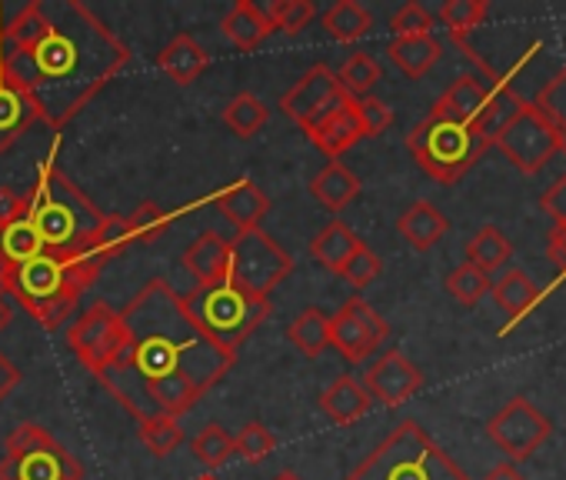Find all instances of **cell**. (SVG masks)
<instances>
[{"label":"cell","instance_id":"cell-1","mask_svg":"<svg viewBox=\"0 0 566 480\" xmlns=\"http://www.w3.org/2000/svg\"><path fill=\"white\" fill-rule=\"evenodd\" d=\"M117 314L124 341L97 380L137 424L154 417L180 420L237 364V354L200 334L184 311V298L160 278L147 281Z\"/></svg>","mask_w":566,"mask_h":480},{"label":"cell","instance_id":"cell-2","mask_svg":"<svg viewBox=\"0 0 566 480\" xmlns=\"http://www.w3.org/2000/svg\"><path fill=\"white\" fill-rule=\"evenodd\" d=\"M127 64V44L81 0H31L4 24L0 71L57 134Z\"/></svg>","mask_w":566,"mask_h":480},{"label":"cell","instance_id":"cell-3","mask_svg":"<svg viewBox=\"0 0 566 480\" xmlns=\"http://www.w3.org/2000/svg\"><path fill=\"white\" fill-rule=\"evenodd\" d=\"M101 254H57L44 251L28 264L0 268V294H11L41 327L57 331L71 321L81 294L104 271Z\"/></svg>","mask_w":566,"mask_h":480},{"label":"cell","instance_id":"cell-4","mask_svg":"<svg viewBox=\"0 0 566 480\" xmlns=\"http://www.w3.org/2000/svg\"><path fill=\"white\" fill-rule=\"evenodd\" d=\"M57 147L41 160L38 167V180L28 190V220L34 223L38 237L44 240V251H57V254H101L97 251V233L107 220V213H101L84 190H77V184L61 170L57 164Z\"/></svg>","mask_w":566,"mask_h":480},{"label":"cell","instance_id":"cell-5","mask_svg":"<svg viewBox=\"0 0 566 480\" xmlns=\"http://www.w3.org/2000/svg\"><path fill=\"white\" fill-rule=\"evenodd\" d=\"M347 480H470L463 467L417 424H397Z\"/></svg>","mask_w":566,"mask_h":480},{"label":"cell","instance_id":"cell-6","mask_svg":"<svg viewBox=\"0 0 566 480\" xmlns=\"http://www.w3.org/2000/svg\"><path fill=\"white\" fill-rule=\"evenodd\" d=\"M184 311L190 314V321L200 327L207 341L237 354V347L266 321L270 301L253 298L230 281H217V284H197V291L184 298Z\"/></svg>","mask_w":566,"mask_h":480},{"label":"cell","instance_id":"cell-7","mask_svg":"<svg viewBox=\"0 0 566 480\" xmlns=\"http://www.w3.org/2000/svg\"><path fill=\"white\" fill-rule=\"evenodd\" d=\"M407 147L423 174L440 184H457L486 154L490 144L476 134L473 124H460L430 111V117L407 134Z\"/></svg>","mask_w":566,"mask_h":480},{"label":"cell","instance_id":"cell-8","mask_svg":"<svg viewBox=\"0 0 566 480\" xmlns=\"http://www.w3.org/2000/svg\"><path fill=\"white\" fill-rule=\"evenodd\" d=\"M0 480H84V470L44 427L21 424L8 437Z\"/></svg>","mask_w":566,"mask_h":480},{"label":"cell","instance_id":"cell-9","mask_svg":"<svg viewBox=\"0 0 566 480\" xmlns=\"http://www.w3.org/2000/svg\"><path fill=\"white\" fill-rule=\"evenodd\" d=\"M294 271L291 254L283 251L270 233L243 230L230 240V264H227V281L237 284L240 291L270 301V291Z\"/></svg>","mask_w":566,"mask_h":480},{"label":"cell","instance_id":"cell-10","mask_svg":"<svg viewBox=\"0 0 566 480\" xmlns=\"http://www.w3.org/2000/svg\"><path fill=\"white\" fill-rule=\"evenodd\" d=\"M120 341H124V327H120V314L111 311L104 301L91 304L71 327H67V344L71 351L77 354V361L94 374L101 377L117 351H120Z\"/></svg>","mask_w":566,"mask_h":480},{"label":"cell","instance_id":"cell-11","mask_svg":"<svg viewBox=\"0 0 566 480\" xmlns=\"http://www.w3.org/2000/svg\"><path fill=\"white\" fill-rule=\"evenodd\" d=\"M496 147L510 157V164L523 174H536L546 167V160L553 154H559L563 147V134L556 127H549L543 121V114L526 104V111L496 137Z\"/></svg>","mask_w":566,"mask_h":480},{"label":"cell","instance_id":"cell-12","mask_svg":"<svg viewBox=\"0 0 566 480\" xmlns=\"http://www.w3.org/2000/svg\"><path fill=\"white\" fill-rule=\"evenodd\" d=\"M387 321L364 298H350L331 317V347H337V354L350 364H364L387 341Z\"/></svg>","mask_w":566,"mask_h":480},{"label":"cell","instance_id":"cell-13","mask_svg":"<svg viewBox=\"0 0 566 480\" xmlns=\"http://www.w3.org/2000/svg\"><path fill=\"white\" fill-rule=\"evenodd\" d=\"M350 94L340 87L337 74L327 64H314L280 101V111L287 114L301 131H311L321 117L340 107Z\"/></svg>","mask_w":566,"mask_h":480},{"label":"cell","instance_id":"cell-14","mask_svg":"<svg viewBox=\"0 0 566 480\" xmlns=\"http://www.w3.org/2000/svg\"><path fill=\"white\" fill-rule=\"evenodd\" d=\"M490 440L510 453V460H526L530 453H536V447L553 434V424L523 397H513L490 424H486Z\"/></svg>","mask_w":566,"mask_h":480},{"label":"cell","instance_id":"cell-15","mask_svg":"<svg viewBox=\"0 0 566 480\" xmlns=\"http://www.w3.org/2000/svg\"><path fill=\"white\" fill-rule=\"evenodd\" d=\"M360 384L367 387L370 400H380L387 407H397V404L410 400L423 387V374L400 351H387L377 364L367 367V374H364Z\"/></svg>","mask_w":566,"mask_h":480},{"label":"cell","instance_id":"cell-16","mask_svg":"<svg viewBox=\"0 0 566 480\" xmlns=\"http://www.w3.org/2000/svg\"><path fill=\"white\" fill-rule=\"evenodd\" d=\"M307 140L331 160H337L340 154H347L354 144H360L367 134H364V124H360V114H357V101L347 97L340 107H334L327 117H321L311 131H304Z\"/></svg>","mask_w":566,"mask_h":480},{"label":"cell","instance_id":"cell-17","mask_svg":"<svg viewBox=\"0 0 566 480\" xmlns=\"http://www.w3.org/2000/svg\"><path fill=\"white\" fill-rule=\"evenodd\" d=\"M210 204L237 227V233H243V230H256L260 227V220L270 213V197L250 180V177H243V180H233L230 187H223L220 194H213L210 197Z\"/></svg>","mask_w":566,"mask_h":480},{"label":"cell","instance_id":"cell-18","mask_svg":"<svg viewBox=\"0 0 566 480\" xmlns=\"http://www.w3.org/2000/svg\"><path fill=\"white\" fill-rule=\"evenodd\" d=\"M220 31H223V38H227L233 48H240V51H256V48L273 34V24H270L266 11L256 8L253 0H237V4L223 14Z\"/></svg>","mask_w":566,"mask_h":480},{"label":"cell","instance_id":"cell-19","mask_svg":"<svg viewBox=\"0 0 566 480\" xmlns=\"http://www.w3.org/2000/svg\"><path fill=\"white\" fill-rule=\"evenodd\" d=\"M397 230H400V237L407 240L413 251H430V248H437L440 240H443V233L450 230V223H447V217L440 213L437 204L417 200V204H410L397 217Z\"/></svg>","mask_w":566,"mask_h":480},{"label":"cell","instance_id":"cell-20","mask_svg":"<svg viewBox=\"0 0 566 480\" xmlns=\"http://www.w3.org/2000/svg\"><path fill=\"white\" fill-rule=\"evenodd\" d=\"M184 264L187 271L197 278V284H217V281H227V264H230V240L207 230L200 233L193 244L187 248L184 254Z\"/></svg>","mask_w":566,"mask_h":480},{"label":"cell","instance_id":"cell-21","mask_svg":"<svg viewBox=\"0 0 566 480\" xmlns=\"http://www.w3.org/2000/svg\"><path fill=\"white\" fill-rule=\"evenodd\" d=\"M321 410L334 420V424H340V427H350V424H357L367 410H370V394H367V387L357 380V377H350V374H344V377H337L324 394H321Z\"/></svg>","mask_w":566,"mask_h":480},{"label":"cell","instance_id":"cell-22","mask_svg":"<svg viewBox=\"0 0 566 480\" xmlns=\"http://www.w3.org/2000/svg\"><path fill=\"white\" fill-rule=\"evenodd\" d=\"M38 121L31 101L4 77V71H0V154L11 150Z\"/></svg>","mask_w":566,"mask_h":480},{"label":"cell","instance_id":"cell-23","mask_svg":"<svg viewBox=\"0 0 566 480\" xmlns=\"http://www.w3.org/2000/svg\"><path fill=\"white\" fill-rule=\"evenodd\" d=\"M207 64H210L207 51H203L190 34H177V38L157 54V67H160L174 84H180V87L193 84V81L207 71Z\"/></svg>","mask_w":566,"mask_h":480},{"label":"cell","instance_id":"cell-24","mask_svg":"<svg viewBox=\"0 0 566 480\" xmlns=\"http://www.w3.org/2000/svg\"><path fill=\"white\" fill-rule=\"evenodd\" d=\"M523 111H526V101H523L510 84H496V87L490 91L483 111L476 114L473 127H476V134H480L486 144H496V137H500Z\"/></svg>","mask_w":566,"mask_h":480},{"label":"cell","instance_id":"cell-25","mask_svg":"<svg viewBox=\"0 0 566 480\" xmlns=\"http://www.w3.org/2000/svg\"><path fill=\"white\" fill-rule=\"evenodd\" d=\"M364 244V240L344 223V220H331L314 240H311V258L317 264H324L331 274H340L347 268V261L357 254V248Z\"/></svg>","mask_w":566,"mask_h":480},{"label":"cell","instance_id":"cell-26","mask_svg":"<svg viewBox=\"0 0 566 480\" xmlns=\"http://www.w3.org/2000/svg\"><path fill=\"white\" fill-rule=\"evenodd\" d=\"M311 194L334 213H340L350 200L360 197V177L344 167L340 160H331L314 180H311Z\"/></svg>","mask_w":566,"mask_h":480},{"label":"cell","instance_id":"cell-27","mask_svg":"<svg viewBox=\"0 0 566 480\" xmlns=\"http://www.w3.org/2000/svg\"><path fill=\"white\" fill-rule=\"evenodd\" d=\"M38 254H44V240L38 237L34 223L24 217L11 220L0 227V268H18L34 261Z\"/></svg>","mask_w":566,"mask_h":480},{"label":"cell","instance_id":"cell-28","mask_svg":"<svg viewBox=\"0 0 566 480\" xmlns=\"http://www.w3.org/2000/svg\"><path fill=\"white\" fill-rule=\"evenodd\" d=\"M486 97H490V91H486L476 77L467 74V77H457V81L447 87V94L433 104V111L443 114V117H453V121H460V124H473L476 114L483 111Z\"/></svg>","mask_w":566,"mask_h":480},{"label":"cell","instance_id":"cell-29","mask_svg":"<svg viewBox=\"0 0 566 480\" xmlns=\"http://www.w3.org/2000/svg\"><path fill=\"white\" fill-rule=\"evenodd\" d=\"M390 61L413 81H420L437 61H440V41L433 34L423 38H394L390 41Z\"/></svg>","mask_w":566,"mask_h":480},{"label":"cell","instance_id":"cell-30","mask_svg":"<svg viewBox=\"0 0 566 480\" xmlns=\"http://www.w3.org/2000/svg\"><path fill=\"white\" fill-rule=\"evenodd\" d=\"M370 28H374V18L357 0H337L331 11H324V31L340 44L360 41Z\"/></svg>","mask_w":566,"mask_h":480},{"label":"cell","instance_id":"cell-31","mask_svg":"<svg viewBox=\"0 0 566 480\" xmlns=\"http://www.w3.org/2000/svg\"><path fill=\"white\" fill-rule=\"evenodd\" d=\"M287 337L304 357H321L331 347V317L317 307H307L297 314V321H291Z\"/></svg>","mask_w":566,"mask_h":480},{"label":"cell","instance_id":"cell-32","mask_svg":"<svg viewBox=\"0 0 566 480\" xmlns=\"http://www.w3.org/2000/svg\"><path fill=\"white\" fill-rule=\"evenodd\" d=\"M510 240L500 227H480L470 240H467V264L480 268V271H496L510 261Z\"/></svg>","mask_w":566,"mask_h":480},{"label":"cell","instance_id":"cell-33","mask_svg":"<svg viewBox=\"0 0 566 480\" xmlns=\"http://www.w3.org/2000/svg\"><path fill=\"white\" fill-rule=\"evenodd\" d=\"M493 301H496L513 321H520V317H526V314L539 304V288H536L523 271H506V274L500 278V284L493 288Z\"/></svg>","mask_w":566,"mask_h":480},{"label":"cell","instance_id":"cell-34","mask_svg":"<svg viewBox=\"0 0 566 480\" xmlns=\"http://www.w3.org/2000/svg\"><path fill=\"white\" fill-rule=\"evenodd\" d=\"M180 217V210H164L157 204H140L134 213L124 217L127 233H130V244H154L160 233L170 230V223Z\"/></svg>","mask_w":566,"mask_h":480},{"label":"cell","instance_id":"cell-35","mask_svg":"<svg viewBox=\"0 0 566 480\" xmlns=\"http://www.w3.org/2000/svg\"><path fill=\"white\" fill-rule=\"evenodd\" d=\"M223 124L240 137L250 140L263 124H266V104L256 94H237L227 107H223Z\"/></svg>","mask_w":566,"mask_h":480},{"label":"cell","instance_id":"cell-36","mask_svg":"<svg viewBox=\"0 0 566 480\" xmlns=\"http://www.w3.org/2000/svg\"><path fill=\"white\" fill-rule=\"evenodd\" d=\"M380 77H384V71H380V64H377L370 54H350V58L344 61V67L337 71L340 87H344L354 101H364V97L377 87Z\"/></svg>","mask_w":566,"mask_h":480},{"label":"cell","instance_id":"cell-37","mask_svg":"<svg viewBox=\"0 0 566 480\" xmlns=\"http://www.w3.org/2000/svg\"><path fill=\"white\" fill-rule=\"evenodd\" d=\"M447 291L453 294L457 304L473 307V304H480V301L493 291V284H490V274H486V271H480V268H473V264H460V268L447 278Z\"/></svg>","mask_w":566,"mask_h":480},{"label":"cell","instance_id":"cell-38","mask_svg":"<svg viewBox=\"0 0 566 480\" xmlns=\"http://www.w3.org/2000/svg\"><path fill=\"white\" fill-rule=\"evenodd\" d=\"M190 450H193V457H197L203 467L217 470V467H223V463L233 457V437H230L220 424H207V427L193 437Z\"/></svg>","mask_w":566,"mask_h":480},{"label":"cell","instance_id":"cell-39","mask_svg":"<svg viewBox=\"0 0 566 480\" xmlns=\"http://www.w3.org/2000/svg\"><path fill=\"white\" fill-rule=\"evenodd\" d=\"M486 11H490L486 0H447V4L440 8V21L447 24V31L460 44L467 31H473V28L483 24Z\"/></svg>","mask_w":566,"mask_h":480},{"label":"cell","instance_id":"cell-40","mask_svg":"<svg viewBox=\"0 0 566 480\" xmlns=\"http://www.w3.org/2000/svg\"><path fill=\"white\" fill-rule=\"evenodd\" d=\"M533 107L543 114V121H546L549 127H556V131L566 137V67H563L556 77H549V81L543 84V91L536 94Z\"/></svg>","mask_w":566,"mask_h":480},{"label":"cell","instance_id":"cell-41","mask_svg":"<svg viewBox=\"0 0 566 480\" xmlns=\"http://www.w3.org/2000/svg\"><path fill=\"white\" fill-rule=\"evenodd\" d=\"M266 18H270L273 31L280 28L283 34L297 38L317 18V8L311 4V0H276V4L266 8Z\"/></svg>","mask_w":566,"mask_h":480},{"label":"cell","instance_id":"cell-42","mask_svg":"<svg viewBox=\"0 0 566 480\" xmlns=\"http://www.w3.org/2000/svg\"><path fill=\"white\" fill-rule=\"evenodd\" d=\"M140 440L144 447L154 453V457H167L180 447L184 440V430H180V420L177 417H154V420H144L140 424Z\"/></svg>","mask_w":566,"mask_h":480},{"label":"cell","instance_id":"cell-43","mask_svg":"<svg viewBox=\"0 0 566 480\" xmlns=\"http://www.w3.org/2000/svg\"><path fill=\"white\" fill-rule=\"evenodd\" d=\"M273 447H276V437H273L263 424H256V420H250V424L233 437V453L243 457V460H250V463H260L263 457H270Z\"/></svg>","mask_w":566,"mask_h":480},{"label":"cell","instance_id":"cell-44","mask_svg":"<svg viewBox=\"0 0 566 480\" xmlns=\"http://www.w3.org/2000/svg\"><path fill=\"white\" fill-rule=\"evenodd\" d=\"M380 271H384V261H380L367 244H360V248H357V254H354V258L347 261V268L340 271V278H344L350 288H357V291H360V288L374 284V281L380 278Z\"/></svg>","mask_w":566,"mask_h":480},{"label":"cell","instance_id":"cell-45","mask_svg":"<svg viewBox=\"0 0 566 480\" xmlns=\"http://www.w3.org/2000/svg\"><path fill=\"white\" fill-rule=\"evenodd\" d=\"M430 28H433V14L423 4H417V0L403 4L390 21L394 38H423V34H430Z\"/></svg>","mask_w":566,"mask_h":480},{"label":"cell","instance_id":"cell-46","mask_svg":"<svg viewBox=\"0 0 566 480\" xmlns=\"http://www.w3.org/2000/svg\"><path fill=\"white\" fill-rule=\"evenodd\" d=\"M357 114H360V124H364V134L367 137H380L394 124V111L384 101H377V97L357 101Z\"/></svg>","mask_w":566,"mask_h":480},{"label":"cell","instance_id":"cell-47","mask_svg":"<svg viewBox=\"0 0 566 480\" xmlns=\"http://www.w3.org/2000/svg\"><path fill=\"white\" fill-rule=\"evenodd\" d=\"M546 258L566 274V213H556V223L546 233Z\"/></svg>","mask_w":566,"mask_h":480},{"label":"cell","instance_id":"cell-48","mask_svg":"<svg viewBox=\"0 0 566 480\" xmlns=\"http://www.w3.org/2000/svg\"><path fill=\"white\" fill-rule=\"evenodd\" d=\"M28 213V190H11V187H0V227L18 220Z\"/></svg>","mask_w":566,"mask_h":480},{"label":"cell","instance_id":"cell-49","mask_svg":"<svg viewBox=\"0 0 566 480\" xmlns=\"http://www.w3.org/2000/svg\"><path fill=\"white\" fill-rule=\"evenodd\" d=\"M21 384V367L0 351V400H8V394Z\"/></svg>","mask_w":566,"mask_h":480},{"label":"cell","instance_id":"cell-50","mask_svg":"<svg viewBox=\"0 0 566 480\" xmlns=\"http://www.w3.org/2000/svg\"><path fill=\"white\" fill-rule=\"evenodd\" d=\"M483 480H526V477H523L513 463H496Z\"/></svg>","mask_w":566,"mask_h":480},{"label":"cell","instance_id":"cell-51","mask_svg":"<svg viewBox=\"0 0 566 480\" xmlns=\"http://www.w3.org/2000/svg\"><path fill=\"white\" fill-rule=\"evenodd\" d=\"M11 321H14V307L8 304L4 294H0V334H4V331L11 327Z\"/></svg>","mask_w":566,"mask_h":480},{"label":"cell","instance_id":"cell-52","mask_svg":"<svg viewBox=\"0 0 566 480\" xmlns=\"http://www.w3.org/2000/svg\"><path fill=\"white\" fill-rule=\"evenodd\" d=\"M273 480H301V477H297V473H287V470H283V473H276Z\"/></svg>","mask_w":566,"mask_h":480},{"label":"cell","instance_id":"cell-53","mask_svg":"<svg viewBox=\"0 0 566 480\" xmlns=\"http://www.w3.org/2000/svg\"><path fill=\"white\" fill-rule=\"evenodd\" d=\"M0 51H4V14H0Z\"/></svg>","mask_w":566,"mask_h":480},{"label":"cell","instance_id":"cell-54","mask_svg":"<svg viewBox=\"0 0 566 480\" xmlns=\"http://www.w3.org/2000/svg\"><path fill=\"white\" fill-rule=\"evenodd\" d=\"M197 480H217L213 473H203V477H197Z\"/></svg>","mask_w":566,"mask_h":480}]
</instances>
